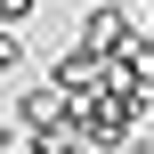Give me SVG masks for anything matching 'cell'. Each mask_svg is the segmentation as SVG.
I'll list each match as a JSON object with an SVG mask.
<instances>
[{
	"instance_id": "6da1fadb",
	"label": "cell",
	"mask_w": 154,
	"mask_h": 154,
	"mask_svg": "<svg viewBox=\"0 0 154 154\" xmlns=\"http://www.w3.org/2000/svg\"><path fill=\"white\" fill-rule=\"evenodd\" d=\"M81 41H89V49H106V57H122V49H130V41H146V32H138V16H130L122 0H97V8H81Z\"/></svg>"
},
{
	"instance_id": "7a4b0ae2",
	"label": "cell",
	"mask_w": 154,
	"mask_h": 154,
	"mask_svg": "<svg viewBox=\"0 0 154 154\" xmlns=\"http://www.w3.org/2000/svg\"><path fill=\"white\" fill-rule=\"evenodd\" d=\"M106 65H114V57H106V49H89L81 32H73V49H57V57H49V73H57L73 97H89V89L106 81Z\"/></svg>"
},
{
	"instance_id": "3957f363",
	"label": "cell",
	"mask_w": 154,
	"mask_h": 154,
	"mask_svg": "<svg viewBox=\"0 0 154 154\" xmlns=\"http://www.w3.org/2000/svg\"><path fill=\"white\" fill-rule=\"evenodd\" d=\"M24 73V24H0V81Z\"/></svg>"
},
{
	"instance_id": "277c9868",
	"label": "cell",
	"mask_w": 154,
	"mask_h": 154,
	"mask_svg": "<svg viewBox=\"0 0 154 154\" xmlns=\"http://www.w3.org/2000/svg\"><path fill=\"white\" fill-rule=\"evenodd\" d=\"M32 8L41 0H0V24H32Z\"/></svg>"
},
{
	"instance_id": "5b68a950",
	"label": "cell",
	"mask_w": 154,
	"mask_h": 154,
	"mask_svg": "<svg viewBox=\"0 0 154 154\" xmlns=\"http://www.w3.org/2000/svg\"><path fill=\"white\" fill-rule=\"evenodd\" d=\"M8 154H32V146H8Z\"/></svg>"
},
{
	"instance_id": "8992f818",
	"label": "cell",
	"mask_w": 154,
	"mask_h": 154,
	"mask_svg": "<svg viewBox=\"0 0 154 154\" xmlns=\"http://www.w3.org/2000/svg\"><path fill=\"white\" fill-rule=\"evenodd\" d=\"M146 32H154V24H146Z\"/></svg>"
},
{
	"instance_id": "52a82bcc",
	"label": "cell",
	"mask_w": 154,
	"mask_h": 154,
	"mask_svg": "<svg viewBox=\"0 0 154 154\" xmlns=\"http://www.w3.org/2000/svg\"><path fill=\"white\" fill-rule=\"evenodd\" d=\"M146 8H154V0H146Z\"/></svg>"
}]
</instances>
